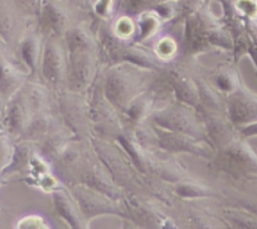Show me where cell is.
Wrapping results in <instances>:
<instances>
[{"label": "cell", "mask_w": 257, "mask_h": 229, "mask_svg": "<svg viewBox=\"0 0 257 229\" xmlns=\"http://www.w3.org/2000/svg\"><path fill=\"white\" fill-rule=\"evenodd\" d=\"M159 80V72L127 62L108 66L101 78L106 98L115 108L123 112L128 103L149 90Z\"/></svg>", "instance_id": "1"}, {"label": "cell", "mask_w": 257, "mask_h": 229, "mask_svg": "<svg viewBox=\"0 0 257 229\" xmlns=\"http://www.w3.org/2000/svg\"><path fill=\"white\" fill-rule=\"evenodd\" d=\"M90 141L97 159L121 188H137L144 184L142 180L144 175L117 141L96 136H91Z\"/></svg>", "instance_id": "2"}, {"label": "cell", "mask_w": 257, "mask_h": 229, "mask_svg": "<svg viewBox=\"0 0 257 229\" xmlns=\"http://www.w3.org/2000/svg\"><path fill=\"white\" fill-rule=\"evenodd\" d=\"M149 121L154 126L163 130L207 140L206 127L201 111L177 100L157 108L152 113Z\"/></svg>", "instance_id": "3"}, {"label": "cell", "mask_w": 257, "mask_h": 229, "mask_svg": "<svg viewBox=\"0 0 257 229\" xmlns=\"http://www.w3.org/2000/svg\"><path fill=\"white\" fill-rule=\"evenodd\" d=\"M87 97L92 136L107 140L117 139L126 125H123L120 111L106 98L101 80L98 82L95 81L92 87L87 91Z\"/></svg>", "instance_id": "4"}, {"label": "cell", "mask_w": 257, "mask_h": 229, "mask_svg": "<svg viewBox=\"0 0 257 229\" xmlns=\"http://www.w3.org/2000/svg\"><path fill=\"white\" fill-rule=\"evenodd\" d=\"M56 106L62 122L76 137L90 139L92 136L87 93L62 87L56 91Z\"/></svg>", "instance_id": "5"}, {"label": "cell", "mask_w": 257, "mask_h": 229, "mask_svg": "<svg viewBox=\"0 0 257 229\" xmlns=\"http://www.w3.org/2000/svg\"><path fill=\"white\" fill-rule=\"evenodd\" d=\"M100 49L83 48L67 51L66 87L76 92L87 93L97 80Z\"/></svg>", "instance_id": "6"}, {"label": "cell", "mask_w": 257, "mask_h": 229, "mask_svg": "<svg viewBox=\"0 0 257 229\" xmlns=\"http://www.w3.org/2000/svg\"><path fill=\"white\" fill-rule=\"evenodd\" d=\"M68 190L75 198L87 224L92 219L101 215H118L122 218H128L125 205L121 204V200L110 198V196L90 188L86 184H72Z\"/></svg>", "instance_id": "7"}, {"label": "cell", "mask_w": 257, "mask_h": 229, "mask_svg": "<svg viewBox=\"0 0 257 229\" xmlns=\"http://www.w3.org/2000/svg\"><path fill=\"white\" fill-rule=\"evenodd\" d=\"M39 73L52 90L66 87L67 78V51L61 37L44 36Z\"/></svg>", "instance_id": "8"}, {"label": "cell", "mask_w": 257, "mask_h": 229, "mask_svg": "<svg viewBox=\"0 0 257 229\" xmlns=\"http://www.w3.org/2000/svg\"><path fill=\"white\" fill-rule=\"evenodd\" d=\"M153 127H154L157 147L167 152V154H187L206 160L214 159V156L217 155L214 147L207 140L196 139V137L179 134V132L168 131V130H163L160 127L154 126V125H153Z\"/></svg>", "instance_id": "9"}, {"label": "cell", "mask_w": 257, "mask_h": 229, "mask_svg": "<svg viewBox=\"0 0 257 229\" xmlns=\"http://www.w3.org/2000/svg\"><path fill=\"white\" fill-rule=\"evenodd\" d=\"M72 4L62 0H39L38 16L43 36L63 37L76 23Z\"/></svg>", "instance_id": "10"}, {"label": "cell", "mask_w": 257, "mask_h": 229, "mask_svg": "<svg viewBox=\"0 0 257 229\" xmlns=\"http://www.w3.org/2000/svg\"><path fill=\"white\" fill-rule=\"evenodd\" d=\"M226 115L236 129L257 121V96L241 86L226 96Z\"/></svg>", "instance_id": "11"}, {"label": "cell", "mask_w": 257, "mask_h": 229, "mask_svg": "<svg viewBox=\"0 0 257 229\" xmlns=\"http://www.w3.org/2000/svg\"><path fill=\"white\" fill-rule=\"evenodd\" d=\"M206 127L207 140L218 154L238 135L236 127L231 124L226 112L217 111H201Z\"/></svg>", "instance_id": "12"}, {"label": "cell", "mask_w": 257, "mask_h": 229, "mask_svg": "<svg viewBox=\"0 0 257 229\" xmlns=\"http://www.w3.org/2000/svg\"><path fill=\"white\" fill-rule=\"evenodd\" d=\"M218 154L223 155L224 164L234 174L257 173V155L246 142V139L238 136L229 142Z\"/></svg>", "instance_id": "13"}, {"label": "cell", "mask_w": 257, "mask_h": 229, "mask_svg": "<svg viewBox=\"0 0 257 229\" xmlns=\"http://www.w3.org/2000/svg\"><path fill=\"white\" fill-rule=\"evenodd\" d=\"M8 100V103L4 108V124L12 135L21 137L33 113L27 100L23 86Z\"/></svg>", "instance_id": "14"}, {"label": "cell", "mask_w": 257, "mask_h": 229, "mask_svg": "<svg viewBox=\"0 0 257 229\" xmlns=\"http://www.w3.org/2000/svg\"><path fill=\"white\" fill-rule=\"evenodd\" d=\"M165 73H167L168 87L172 90L175 100L192 106L198 111H202L196 78L190 77L179 68H170L169 70L168 67L165 70Z\"/></svg>", "instance_id": "15"}, {"label": "cell", "mask_w": 257, "mask_h": 229, "mask_svg": "<svg viewBox=\"0 0 257 229\" xmlns=\"http://www.w3.org/2000/svg\"><path fill=\"white\" fill-rule=\"evenodd\" d=\"M157 83L138 96L135 100H133L121 113L127 126H139V125L147 124L152 113L160 107V106H157V103L159 102V96L155 91Z\"/></svg>", "instance_id": "16"}, {"label": "cell", "mask_w": 257, "mask_h": 229, "mask_svg": "<svg viewBox=\"0 0 257 229\" xmlns=\"http://www.w3.org/2000/svg\"><path fill=\"white\" fill-rule=\"evenodd\" d=\"M63 124L58 113L53 110H44L34 112L29 119L26 130L22 134L21 139L38 144L39 141L48 136L51 132L58 129Z\"/></svg>", "instance_id": "17"}, {"label": "cell", "mask_w": 257, "mask_h": 229, "mask_svg": "<svg viewBox=\"0 0 257 229\" xmlns=\"http://www.w3.org/2000/svg\"><path fill=\"white\" fill-rule=\"evenodd\" d=\"M52 199L57 214L66 221L67 225L75 229H82L87 226L85 218L68 189L63 186L52 191Z\"/></svg>", "instance_id": "18"}, {"label": "cell", "mask_w": 257, "mask_h": 229, "mask_svg": "<svg viewBox=\"0 0 257 229\" xmlns=\"http://www.w3.org/2000/svg\"><path fill=\"white\" fill-rule=\"evenodd\" d=\"M44 36H42L39 32L26 33L19 41V53H21L22 62L29 75H34L39 71Z\"/></svg>", "instance_id": "19"}, {"label": "cell", "mask_w": 257, "mask_h": 229, "mask_svg": "<svg viewBox=\"0 0 257 229\" xmlns=\"http://www.w3.org/2000/svg\"><path fill=\"white\" fill-rule=\"evenodd\" d=\"M75 137L73 132L66 125L62 124L58 129L38 142L39 154L44 160L53 164Z\"/></svg>", "instance_id": "20"}, {"label": "cell", "mask_w": 257, "mask_h": 229, "mask_svg": "<svg viewBox=\"0 0 257 229\" xmlns=\"http://www.w3.org/2000/svg\"><path fill=\"white\" fill-rule=\"evenodd\" d=\"M26 73L19 70L16 63L0 53V92L3 97L9 98L24 85Z\"/></svg>", "instance_id": "21"}, {"label": "cell", "mask_w": 257, "mask_h": 229, "mask_svg": "<svg viewBox=\"0 0 257 229\" xmlns=\"http://www.w3.org/2000/svg\"><path fill=\"white\" fill-rule=\"evenodd\" d=\"M23 88L32 112L34 113L38 112V111L53 110L56 97H53L52 88L48 85H46L44 82H27L23 85Z\"/></svg>", "instance_id": "22"}, {"label": "cell", "mask_w": 257, "mask_h": 229, "mask_svg": "<svg viewBox=\"0 0 257 229\" xmlns=\"http://www.w3.org/2000/svg\"><path fill=\"white\" fill-rule=\"evenodd\" d=\"M33 142L22 140L13 146V155L8 166L3 170L4 175L12 174H23L24 171L31 167L32 159H33Z\"/></svg>", "instance_id": "23"}, {"label": "cell", "mask_w": 257, "mask_h": 229, "mask_svg": "<svg viewBox=\"0 0 257 229\" xmlns=\"http://www.w3.org/2000/svg\"><path fill=\"white\" fill-rule=\"evenodd\" d=\"M202 111L226 112V97L214 87L211 81L196 78Z\"/></svg>", "instance_id": "24"}, {"label": "cell", "mask_w": 257, "mask_h": 229, "mask_svg": "<svg viewBox=\"0 0 257 229\" xmlns=\"http://www.w3.org/2000/svg\"><path fill=\"white\" fill-rule=\"evenodd\" d=\"M135 22H137V36L133 42L143 46L153 37L157 36L163 26V22L153 11L139 14Z\"/></svg>", "instance_id": "25"}, {"label": "cell", "mask_w": 257, "mask_h": 229, "mask_svg": "<svg viewBox=\"0 0 257 229\" xmlns=\"http://www.w3.org/2000/svg\"><path fill=\"white\" fill-rule=\"evenodd\" d=\"M18 17L4 0H0V38L6 43L11 42L18 32Z\"/></svg>", "instance_id": "26"}, {"label": "cell", "mask_w": 257, "mask_h": 229, "mask_svg": "<svg viewBox=\"0 0 257 229\" xmlns=\"http://www.w3.org/2000/svg\"><path fill=\"white\" fill-rule=\"evenodd\" d=\"M211 83L226 97V96L231 95L232 92L241 87L239 83V77L237 72L232 68H221L213 73L212 76Z\"/></svg>", "instance_id": "27"}, {"label": "cell", "mask_w": 257, "mask_h": 229, "mask_svg": "<svg viewBox=\"0 0 257 229\" xmlns=\"http://www.w3.org/2000/svg\"><path fill=\"white\" fill-rule=\"evenodd\" d=\"M174 193L183 199L214 198V191L201 183L194 181H179L174 184Z\"/></svg>", "instance_id": "28"}, {"label": "cell", "mask_w": 257, "mask_h": 229, "mask_svg": "<svg viewBox=\"0 0 257 229\" xmlns=\"http://www.w3.org/2000/svg\"><path fill=\"white\" fill-rule=\"evenodd\" d=\"M164 0H118V7L123 14L130 17H138L144 12L153 11Z\"/></svg>", "instance_id": "29"}, {"label": "cell", "mask_w": 257, "mask_h": 229, "mask_svg": "<svg viewBox=\"0 0 257 229\" xmlns=\"http://www.w3.org/2000/svg\"><path fill=\"white\" fill-rule=\"evenodd\" d=\"M113 32L117 34L120 38L127 39V41H134L137 36V22L134 21V17H130L127 14H122L115 21V23L111 24Z\"/></svg>", "instance_id": "30"}, {"label": "cell", "mask_w": 257, "mask_h": 229, "mask_svg": "<svg viewBox=\"0 0 257 229\" xmlns=\"http://www.w3.org/2000/svg\"><path fill=\"white\" fill-rule=\"evenodd\" d=\"M177 42L174 41L170 37H163L159 41L157 42V46H155V53L158 54L159 58H162L165 62H169L173 57H175L177 54Z\"/></svg>", "instance_id": "31"}, {"label": "cell", "mask_w": 257, "mask_h": 229, "mask_svg": "<svg viewBox=\"0 0 257 229\" xmlns=\"http://www.w3.org/2000/svg\"><path fill=\"white\" fill-rule=\"evenodd\" d=\"M116 8V0H96L92 9L101 22H110Z\"/></svg>", "instance_id": "32"}, {"label": "cell", "mask_w": 257, "mask_h": 229, "mask_svg": "<svg viewBox=\"0 0 257 229\" xmlns=\"http://www.w3.org/2000/svg\"><path fill=\"white\" fill-rule=\"evenodd\" d=\"M233 8L243 19H257V0H237Z\"/></svg>", "instance_id": "33"}, {"label": "cell", "mask_w": 257, "mask_h": 229, "mask_svg": "<svg viewBox=\"0 0 257 229\" xmlns=\"http://www.w3.org/2000/svg\"><path fill=\"white\" fill-rule=\"evenodd\" d=\"M13 155V146L4 137H0V173L9 165Z\"/></svg>", "instance_id": "34"}, {"label": "cell", "mask_w": 257, "mask_h": 229, "mask_svg": "<svg viewBox=\"0 0 257 229\" xmlns=\"http://www.w3.org/2000/svg\"><path fill=\"white\" fill-rule=\"evenodd\" d=\"M18 228H48V224L42 216L39 215H28L18 221Z\"/></svg>", "instance_id": "35"}, {"label": "cell", "mask_w": 257, "mask_h": 229, "mask_svg": "<svg viewBox=\"0 0 257 229\" xmlns=\"http://www.w3.org/2000/svg\"><path fill=\"white\" fill-rule=\"evenodd\" d=\"M231 218L232 223L237 224V226H246V228H257V220L256 219L249 218L248 214L242 213H232L227 214Z\"/></svg>", "instance_id": "36"}, {"label": "cell", "mask_w": 257, "mask_h": 229, "mask_svg": "<svg viewBox=\"0 0 257 229\" xmlns=\"http://www.w3.org/2000/svg\"><path fill=\"white\" fill-rule=\"evenodd\" d=\"M237 131H238L239 136L246 140L251 139V137H257V121L246 125L243 127H239V129H237Z\"/></svg>", "instance_id": "37"}, {"label": "cell", "mask_w": 257, "mask_h": 229, "mask_svg": "<svg viewBox=\"0 0 257 229\" xmlns=\"http://www.w3.org/2000/svg\"><path fill=\"white\" fill-rule=\"evenodd\" d=\"M18 3H21V6H23L24 8L28 9L31 12H37L38 11L39 2L38 0H16Z\"/></svg>", "instance_id": "38"}, {"label": "cell", "mask_w": 257, "mask_h": 229, "mask_svg": "<svg viewBox=\"0 0 257 229\" xmlns=\"http://www.w3.org/2000/svg\"><path fill=\"white\" fill-rule=\"evenodd\" d=\"M62 2H66V3H70L72 4V6H76V7H83L86 3V0H62Z\"/></svg>", "instance_id": "39"}, {"label": "cell", "mask_w": 257, "mask_h": 229, "mask_svg": "<svg viewBox=\"0 0 257 229\" xmlns=\"http://www.w3.org/2000/svg\"><path fill=\"white\" fill-rule=\"evenodd\" d=\"M2 97H3V95H2V92H0V115H2V111H3V103H2Z\"/></svg>", "instance_id": "40"}, {"label": "cell", "mask_w": 257, "mask_h": 229, "mask_svg": "<svg viewBox=\"0 0 257 229\" xmlns=\"http://www.w3.org/2000/svg\"><path fill=\"white\" fill-rule=\"evenodd\" d=\"M223 2H229V0H223Z\"/></svg>", "instance_id": "41"}, {"label": "cell", "mask_w": 257, "mask_h": 229, "mask_svg": "<svg viewBox=\"0 0 257 229\" xmlns=\"http://www.w3.org/2000/svg\"><path fill=\"white\" fill-rule=\"evenodd\" d=\"M38 2H39V0H38Z\"/></svg>", "instance_id": "42"}]
</instances>
